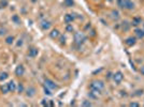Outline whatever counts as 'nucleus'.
Listing matches in <instances>:
<instances>
[{
  "mask_svg": "<svg viewBox=\"0 0 144 107\" xmlns=\"http://www.w3.org/2000/svg\"><path fill=\"white\" fill-rule=\"evenodd\" d=\"M116 4L122 10L132 11L135 8V4L132 0H116Z\"/></svg>",
  "mask_w": 144,
  "mask_h": 107,
  "instance_id": "2",
  "label": "nucleus"
},
{
  "mask_svg": "<svg viewBox=\"0 0 144 107\" xmlns=\"http://www.w3.org/2000/svg\"><path fill=\"white\" fill-rule=\"evenodd\" d=\"M38 53H39V49L37 47H34V46H31V47L28 48V52H27V55L29 58H36L38 56Z\"/></svg>",
  "mask_w": 144,
  "mask_h": 107,
  "instance_id": "7",
  "label": "nucleus"
},
{
  "mask_svg": "<svg viewBox=\"0 0 144 107\" xmlns=\"http://www.w3.org/2000/svg\"><path fill=\"white\" fill-rule=\"evenodd\" d=\"M41 104H42L43 106H45V107H47V106H50V100H46V99H43V100H42V102H41Z\"/></svg>",
  "mask_w": 144,
  "mask_h": 107,
  "instance_id": "28",
  "label": "nucleus"
},
{
  "mask_svg": "<svg viewBox=\"0 0 144 107\" xmlns=\"http://www.w3.org/2000/svg\"><path fill=\"white\" fill-rule=\"evenodd\" d=\"M44 86H46L47 88H50L51 90H57L58 89V86L52 79H50V78H45V80H44Z\"/></svg>",
  "mask_w": 144,
  "mask_h": 107,
  "instance_id": "5",
  "label": "nucleus"
},
{
  "mask_svg": "<svg viewBox=\"0 0 144 107\" xmlns=\"http://www.w3.org/2000/svg\"><path fill=\"white\" fill-rule=\"evenodd\" d=\"M134 37L137 39H143L144 38V29L143 28H139V27H135L134 29Z\"/></svg>",
  "mask_w": 144,
  "mask_h": 107,
  "instance_id": "11",
  "label": "nucleus"
},
{
  "mask_svg": "<svg viewBox=\"0 0 144 107\" xmlns=\"http://www.w3.org/2000/svg\"><path fill=\"white\" fill-rule=\"evenodd\" d=\"M111 15H112V18L115 19V21H117V19L119 18V12L117 10H112V12H111Z\"/></svg>",
  "mask_w": 144,
  "mask_h": 107,
  "instance_id": "18",
  "label": "nucleus"
},
{
  "mask_svg": "<svg viewBox=\"0 0 144 107\" xmlns=\"http://www.w3.org/2000/svg\"><path fill=\"white\" fill-rule=\"evenodd\" d=\"M137 43V38L135 37H128L126 40H125V44L128 46V47H132V46H134Z\"/></svg>",
  "mask_w": 144,
  "mask_h": 107,
  "instance_id": "8",
  "label": "nucleus"
},
{
  "mask_svg": "<svg viewBox=\"0 0 144 107\" xmlns=\"http://www.w3.org/2000/svg\"><path fill=\"white\" fill-rule=\"evenodd\" d=\"M6 32H8V30H6L5 28H3V27H1L0 28V37H3L6 34Z\"/></svg>",
  "mask_w": 144,
  "mask_h": 107,
  "instance_id": "29",
  "label": "nucleus"
},
{
  "mask_svg": "<svg viewBox=\"0 0 144 107\" xmlns=\"http://www.w3.org/2000/svg\"><path fill=\"white\" fill-rule=\"evenodd\" d=\"M139 72H140V74L144 76V65L140 66V69H139Z\"/></svg>",
  "mask_w": 144,
  "mask_h": 107,
  "instance_id": "32",
  "label": "nucleus"
},
{
  "mask_svg": "<svg viewBox=\"0 0 144 107\" xmlns=\"http://www.w3.org/2000/svg\"><path fill=\"white\" fill-rule=\"evenodd\" d=\"M129 106L130 107H139V106H141L139 103H137V102H131V103H129Z\"/></svg>",
  "mask_w": 144,
  "mask_h": 107,
  "instance_id": "30",
  "label": "nucleus"
},
{
  "mask_svg": "<svg viewBox=\"0 0 144 107\" xmlns=\"http://www.w3.org/2000/svg\"><path fill=\"white\" fill-rule=\"evenodd\" d=\"M36 93H37V90L32 86H29L27 90H26V95H27V97H34L36 95Z\"/></svg>",
  "mask_w": 144,
  "mask_h": 107,
  "instance_id": "12",
  "label": "nucleus"
},
{
  "mask_svg": "<svg viewBox=\"0 0 144 107\" xmlns=\"http://www.w3.org/2000/svg\"><path fill=\"white\" fill-rule=\"evenodd\" d=\"M112 76H113V74H112V72H108V75H106L107 79H111V78H112Z\"/></svg>",
  "mask_w": 144,
  "mask_h": 107,
  "instance_id": "33",
  "label": "nucleus"
},
{
  "mask_svg": "<svg viewBox=\"0 0 144 107\" xmlns=\"http://www.w3.org/2000/svg\"><path fill=\"white\" fill-rule=\"evenodd\" d=\"M74 21H75V15L74 14H70V13H68V14H66L63 16V22L66 24H71Z\"/></svg>",
  "mask_w": 144,
  "mask_h": 107,
  "instance_id": "10",
  "label": "nucleus"
},
{
  "mask_svg": "<svg viewBox=\"0 0 144 107\" xmlns=\"http://www.w3.org/2000/svg\"><path fill=\"white\" fill-rule=\"evenodd\" d=\"M25 74V66L23 64H18L16 68H15V75L21 77Z\"/></svg>",
  "mask_w": 144,
  "mask_h": 107,
  "instance_id": "9",
  "label": "nucleus"
},
{
  "mask_svg": "<svg viewBox=\"0 0 144 107\" xmlns=\"http://www.w3.org/2000/svg\"><path fill=\"white\" fill-rule=\"evenodd\" d=\"M14 40H15V38L13 37V35H9V37L5 38V43L8 44V45H11V44L14 43Z\"/></svg>",
  "mask_w": 144,
  "mask_h": 107,
  "instance_id": "19",
  "label": "nucleus"
},
{
  "mask_svg": "<svg viewBox=\"0 0 144 107\" xmlns=\"http://www.w3.org/2000/svg\"><path fill=\"white\" fill-rule=\"evenodd\" d=\"M60 44L65 45L66 44V37H63V35H60Z\"/></svg>",
  "mask_w": 144,
  "mask_h": 107,
  "instance_id": "31",
  "label": "nucleus"
},
{
  "mask_svg": "<svg viewBox=\"0 0 144 107\" xmlns=\"http://www.w3.org/2000/svg\"><path fill=\"white\" fill-rule=\"evenodd\" d=\"M17 91H18L19 94L24 92V86H23V84H18V86H17Z\"/></svg>",
  "mask_w": 144,
  "mask_h": 107,
  "instance_id": "26",
  "label": "nucleus"
},
{
  "mask_svg": "<svg viewBox=\"0 0 144 107\" xmlns=\"http://www.w3.org/2000/svg\"><path fill=\"white\" fill-rule=\"evenodd\" d=\"M59 37H60V32H59V30H58V29H52L51 30V32H50V38L51 39L55 40V39L59 38Z\"/></svg>",
  "mask_w": 144,
  "mask_h": 107,
  "instance_id": "14",
  "label": "nucleus"
},
{
  "mask_svg": "<svg viewBox=\"0 0 144 107\" xmlns=\"http://www.w3.org/2000/svg\"><path fill=\"white\" fill-rule=\"evenodd\" d=\"M50 106H54V101H52V100H50Z\"/></svg>",
  "mask_w": 144,
  "mask_h": 107,
  "instance_id": "35",
  "label": "nucleus"
},
{
  "mask_svg": "<svg viewBox=\"0 0 144 107\" xmlns=\"http://www.w3.org/2000/svg\"><path fill=\"white\" fill-rule=\"evenodd\" d=\"M142 24V18L140 16H134L131 21V26L133 27H139Z\"/></svg>",
  "mask_w": 144,
  "mask_h": 107,
  "instance_id": "13",
  "label": "nucleus"
},
{
  "mask_svg": "<svg viewBox=\"0 0 144 107\" xmlns=\"http://www.w3.org/2000/svg\"><path fill=\"white\" fill-rule=\"evenodd\" d=\"M9 5L8 0H0V9H4Z\"/></svg>",
  "mask_w": 144,
  "mask_h": 107,
  "instance_id": "23",
  "label": "nucleus"
},
{
  "mask_svg": "<svg viewBox=\"0 0 144 107\" xmlns=\"http://www.w3.org/2000/svg\"><path fill=\"white\" fill-rule=\"evenodd\" d=\"M73 40H74V44L80 47V46L83 45L85 43V41H86V35H85L83 32H75L74 35H73Z\"/></svg>",
  "mask_w": 144,
  "mask_h": 107,
  "instance_id": "3",
  "label": "nucleus"
},
{
  "mask_svg": "<svg viewBox=\"0 0 144 107\" xmlns=\"http://www.w3.org/2000/svg\"><path fill=\"white\" fill-rule=\"evenodd\" d=\"M66 31L67 32H73L74 31V28H73V26H72V24H67V26H66Z\"/></svg>",
  "mask_w": 144,
  "mask_h": 107,
  "instance_id": "24",
  "label": "nucleus"
},
{
  "mask_svg": "<svg viewBox=\"0 0 144 107\" xmlns=\"http://www.w3.org/2000/svg\"><path fill=\"white\" fill-rule=\"evenodd\" d=\"M9 77V74L6 72H2L0 73V82H4V80Z\"/></svg>",
  "mask_w": 144,
  "mask_h": 107,
  "instance_id": "22",
  "label": "nucleus"
},
{
  "mask_svg": "<svg viewBox=\"0 0 144 107\" xmlns=\"http://www.w3.org/2000/svg\"><path fill=\"white\" fill-rule=\"evenodd\" d=\"M91 105H93V104H91V102L88 101V100H84V101L82 102V106H85V107H86V106H91Z\"/></svg>",
  "mask_w": 144,
  "mask_h": 107,
  "instance_id": "27",
  "label": "nucleus"
},
{
  "mask_svg": "<svg viewBox=\"0 0 144 107\" xmlns=\"http://www.w3.org/2000/svg\"><path fill=\"white\" fill-rule=\"evenodd\" d=\"M16 45L18 46V47H19V46H22V45H23V40H22V39H19V40H18V42H17V44H16Z\"/></svg>",
  "mask_w": 144,
  "mask_h": 107,
  "instance_id": "34",
  "label": "nucleus"
},
{
  "mask_svg": "<svg viewBox=\"0 0 144 107\" xmlns=\"http://www.w3.org/2000/svg\"><path fill=\"white\" fill-rule=\"evenodd\" d=\"M63 5L66 8H71L74 5V0H63Z\"/></svg>",
  "mask_w": 144,
  "mask_h": 107,
  "instance_id": "17",
  "label": "nucleus"
},
{
  "mask_svg": "<svg viewBox=\"0 0 144 107\" xmlns=\"http://www.w3.org/2000/svg\"><path fill=\"white\" fill-rule=\"evenodd\" d=\"M121 27H122V30H123L124 32H127V31H129L130 27H131V24H129L127 21H124V22L121 24Z\"/></svg>",
  "mask_w": 144,
  "mask_h": 107,
  "instance_id": "16",
  "label": "nucleus"
},
{
  "mask_svg": "<svg viewBox=\"0 0 144 107\" xmlns=\"http://www.w3.org/2000/svg\"><path fill=\"white\" fill-rule=\"evenodd\" d=\"M104 87H106V84H104L102 80H100V79L91 80L90 84H89V89H90V91L97 93V94H100V93L102 92V90L104 89Z\"/></svg>",
  "mask_w": 144,
  "mask_h": 107,
  "instance_id": "1",
  "label": "nucleus"
},
{
  "mask_svg": "<svg viewBox=\"0 0 144 107\" xmlns=\"http://www.w3.org/2000/svg\"><path fill=\"white\" fill-rule=\"evenodd\" d=\"M40 27L43 31H47V30L51 29L52 23L50 21H47V19H43V21H41V23H40Z\"/></svg>",
  "mask_w": 144,
  "mask_h": 107,
  "instance_id": "6",
  "label": "nucleus"
},
{
  "mask_svg": "<svg viewBox=\"0 0 144 107\" xmlns=\"http://www.w3.org/2000/svg\"><path fill=\"white\" fill-rule=\"evenodd\" d=\"M43 89H44V93H45L46 95H52V94H53V93H52V90H51L50 88H47L46 86H44Z\"/></svg>",
  "mask_w": 144,
  "mask_h": 107,
  "instance_id": "25",
  "label": "nucleus"
},
{
  "mask_svg": "<svg viewBox=\"0 0 144 107\" xmlns=\"http://www.w3.org/2000/svg\"><path fill=\"white\" fill-rule=\"evenodd\" d=\"M8 87H9V92H15L16 89H17L14 80H10V82L8 83Z\"/></svg>",
  "mask_w": 144,
  "mask_h": 107,
  "instance_id": "15",
  "label": "nucleus"
},
{
  "mask_svg": "<svg viewBox=\"0 0 144 107\" xmlns=\"http://www.w3.org/2000/svg\"><path fill=\"white\" fill-rule=\"evenodd\" d=\"M0 89H1V92L2 93H8L9 92V87H8V84H3L1 85V87H0Z\"/></svg>",
  "mask_w": 144,
  "mask_h": 107,
  "instance_id": "21",
  "label": "nucleus"
},
{
  "mask_svg": "<svg viewBox=\"0 0 144 107\" xmlns=\"http://www.w3.org/2000/svg\"><path fill=\"white\" fill-rule=\"evenodd\" d=\"M11 19H12V22L15 23L16 25H19V24H21V18H19L18 15H13Z\"/></svg>",
  "mask_w": 144,
  "mask_h": 107,
  "instance_id": "20",
  "label": "nucleus"
},
{
  "mask_svg": "<svg viewBox=\"0 0 144 107\" xmlns=\"http://www.w3.org/2000/svg\"><path fill=\"white\" fill-rule=\"evenodd\" d=\"M112 79H113V82L116 84V85H119L123 80H124V74H123V72L121 71H117L115 72L113 76H112Z\"/></svg>",
  "mask_w": 144,
  "mask_h": 107,
  "instance_id": "4",
  "label": "nucleus"
}]
</instances>
